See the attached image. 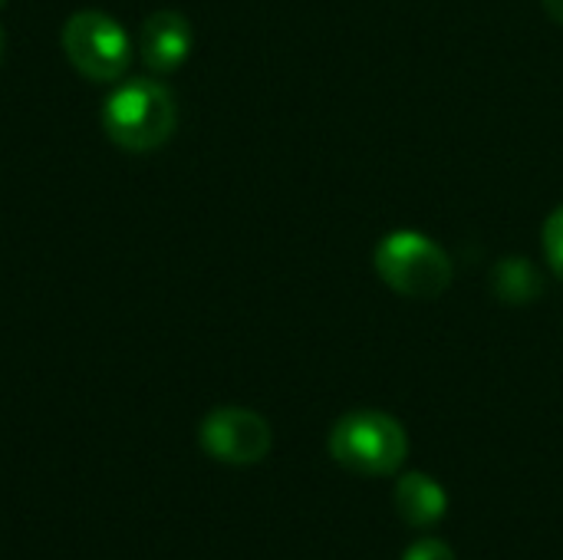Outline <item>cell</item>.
<instances>
[{
    "label": "cell",
    "instance_id": "cell-1",
    "mask_svg": "<svg viewBox=\"0 0 563 560\" xmlns=\"http://www.w3.org/2000/svg\"><path fill=\"white\" fill-rule=\"evenodd\" d=\"M178 125V106L168 86L155 79H129L102 106L106 135L125 152H152L172 139Z\"/></svg>",
    "mask_w": 563,
    "mask_h": 560
},
{
    "label": "cell",
    "instance_id": "cell-2",
    "mask_svg": "<svg viewBox=\"0 0 563 560\" xmlns=\"http://www.w3.org/2000/svg\"><path fill=\"white\" fill-rule=\"evenodd\" d=\"M330 455L353 475H396L409 459V436L399 419L379 409L346 413L330 432Z\"/></svg>",
    "mask_w": 563,
    "mask_h": 560
},
{
    "label": "cell",
    "instance_id": "cell-3",
    "mask_svg": "<svg viewBox=\"0 0 563 560\" xmlns=\"http://www.w3.org/2000/svg\"><path fill=\"white\" fill-rule=\"evenodd\" d=\"M373 267L379 281L396 290L399 297L412 300H435L449 290L452 284V257L422 231H389L376 251H373Z\"/></svg>",
    "mask_w": 563,
    "mask_h": 560
},
{
    "label": "cell",
    "instance_id": "cell-4",
    "mask_svg": "<svg viewBox=\"0 0 563 560\" xmlns=\"http://www.w3.org/2000/svg\"><path fill=\"white\" fill-rule=\"evenodd\" d=\"M63 50L69 63L92 83L119 79L132 63V40L102 10H79L63 26Z\"/></svg>",
    "mask_w": 563,
    "mask_h": 560
},
{
    "label": "cell",
    "instance_id": "cell-5",
    "mask_svg": "<svg viewBox=\"0 0 563 560\" xmlns=\"http://www.w3.org/2000/svg\"><path fill=\"white\" fill-rule=\"evenodd\" d=\"M198 439L201 449L224 465H257L274 446L267 419L241 406H221L208 413L198 429Z\"/></svg>",
    "mask_w": 563,
    "mask_h": 560
},
{
    "label": "cell",
    "instance_id": "cell-6",
    "mask_svg": "<svg viewBox=\"0 0 563 560\" xmlns=\"http://www.w3.org/2000/svg\"><path fill=\"white\" fill-rule=\"evenodd\" d=\"M139 46H142V59H145L148 69L172 73L191 56L195 30H191L188 17H181L178 10H155L142 23Z\"/></svg>",
    "mask_w": 563,
    "mask_h": 560
},
{
    "label": "cell",
    "instance_id": "cell-7",
    "mask_svg": "<svg viewBox=\"0 0 563 560\" xmlns=\"http://www.w3.org/2000/svg\"><path fill=\"white\" fill-rule=\"evenodd\" d=\"M396 512H399V518L406 525L429 528V525L445 518L449 495H445V488L435 479H429L422 472H409L396 485Z\"/></svg>",
    "mask_w": 563,
    "mask_h": 560
},
{
    "label": "cell",
    "instance_id": "cell-8",
    "mask_svg": "<svg viewBox=\"0 0 563 560\" xmlns=\"http://www.w3.org/2000/svg\"><path fill=\"white\" fill-rule=\"evenodd\" d=\"M492 290L501 304L525 307L544 294V277L528 257H505L492 271Z\"/></svg>",
    "mask_w": 563,
    "mask_h": 560
},
{
    "label": "cell",
    "instance_id": "cell-9",
    "mask_svg": "<svg viewBox=\"0 0 563 560\" xmlns=\"http://www.w3.org/2000/svg\"><path fill=\"white\" fill-rule=\"evenodd\" d=\"M544 257L551 271L563 281V205L554 208L551 218L544 221Z\"/></svg>",
    "mask_w": 563,
    "mask_h": 560
},
{
    "label": "cell",
    "instance_id": "cell-10",
    "mask_svg": "<svg viewBox=\"0 0 563 560\" xmlns=\"http://www.w3.org/2000/svg\"><path fill=\"white\" fill-rule=\"evenodd\" d=\"M402 560H459L455 558V551L445 545V541H439V538H422V541H416Z\"/></svg>",
    "mask_w": 563,
    "mask_h": 560
},
{
    "label": "cell",
    "instance_id": "cell-11",
    "mask_svg": "<svg viewBox=\"0 0 563 560\" xmlns=\"http://www.w3.org/2000/svg\"><path fill=\"white\" fill-rule=\"evenodd\" d=\"M541 3H544L548 17H551L554 23H561L563 26V0H541Z\"/></svg>",
    "mask_w": 563,
    "mask_h": 560
},
{
    "label": "cell",
    "instance_id": "cell-12",
    "mask_svg": "<svg viewBox=\"0 0 563 560\" xmlns=\"http://www.w3.org/2000/svg\"><path fill=\"white\" fill-rule=\"evenodd\" d=\"M0 56H3V30H0Z\"/></svg>",
    "mask_w": 563,
    "mask_h": 560
}]
</instances>
